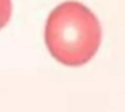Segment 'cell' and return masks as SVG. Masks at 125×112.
<instances>
[{
    "label": "cell",
    "instance_id": "6da1fadb",
    "mask_svg": "<svg viewBox=\"0 0 125 112\" xmlns=\"http://www.w3.org/2000/svg\"><path fill=\"white\" fill-rule=\"evenodd\" d=\"M44 35L54 58L67 66H79L97 53L102 29L97 17L85 5L66 1L49 15Z\"/></svg>",
    "mask_w": 125,
    "mask_h": 112
},
{
    "label": "cell",
    "instance_id": "7a4b0ae2",
    "mask_svg": "<svg viewBox=\"0 0 125 112\" xmlns=\"http://www.w3.org/2000/svg\"><path fill=\"white\" fill-rule=\"evenodd\" d=\"M12 15L11 0H0V29L4 27Z\"/></svg>",
    "mask_w": 125,
    "mask_h": 112
}]
</instances>
